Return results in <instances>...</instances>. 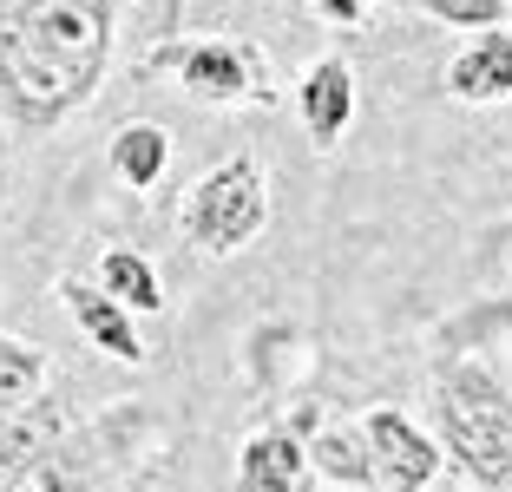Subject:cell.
<instances>
[{
  "mask_svg": "<svg viewBox=\"0 0 512 492\" xmlns=\"http://www.w3.org/2000/svg\"><path fill=\"white\" fill-rule=\"evenodd\" d=\"M178 79L191 99L204 105H250V99H270V66L256 46L237 40H197L191 53H178Z\"/></svg>",
  "mask_w": 512,
  "mask_h": 492,
  "instance_id": "cell-6",
  "label": "cell"
},
{
  "mask_svg": "<svg viewBox=\"0 0 512 492\" xmlns=\"http://www.w3.org/2000/svg\"><path fill=\"white\" fill-rule=\"evenodd\" d=\"M112 60V0H20L0 20V112L53 132L99 92Z\"/></svg>",
  "mask_w": 512,
  "mask_h": 492,
  "instance_id": "cell-1",
  "label": "cell"
},
{
  "mask_svg": "<svg viewBox=\"0 0 512 492\" xmlns=\"http://www.w3.org/2000/svg\"><path fill=\"white\" fill-rule=\"evenodd\" d=\"M434 27H453V33H480V27H499L512 14V0H414Z\"/></svg>",
  "mask_w": 512,
  "mask_h": 492,
  "instance_id": "cell-15",
  "label": "cell"
},
{
  "mask_svg": "<svg viewBox=\"0 0 512 492\" xmlns=\"http://www.w3.org/2000/svg\"><path fill=\"white\" fill-rule=\"evenodd\" d=\"M362 447H368V486L375 492H427L447 466L440 440L407 420L401 407H368L362 414Z\"/></svg>",
  "mask_w": 512,
  "mask_h": 492,
  "instance_id": "cell-5",
  "label": "cell"
},
{
  "mask_svg": "<svg viewBox=\"0 0 512 492\" xmlns=\"http://www.w3.org/2000/svg\"><path fill=\"white\" fill-rule=\"evenodd\" d=\"M46 381H53V361L33 342H20V335L0 328V414L7 407H27L33 394H46Z\"/></svg>",
  "mask_w": 512,
  "mask_h": 492,
  "instance_id": "cell-14",
  "label": "cell"
},
{
  "mask_svg": "<svg viewBox=\"0 0 512 492\" xmlns=\"http://www.w3.org/2000/svg\"><path fill=\"white\" fill-rule=\"evenodd\" d=\"M60 296H66V309H73V322H79V335H86L99 355H112V361H145V342H138V328H132V309L125 302H112L106 289H92V283H79V276H66L60 283Z\"/></svg>",
  "mask_w": 512,
  "mask_h": 492,
  "instance_id": "cell-10",
  "label": "cell"
},
{
  "mask_svg": "<svg viewBox=\"0 0 512 492\" xmlns=\"http://www.w3.org/2000/svg\"><path fill=\"white\" fill-rule=\"evenodd\" d=\"M309 440V466H316L322 486H348V492H362L368 486V447H362V427H316V433H302Z\"/></svg>",
  "mask_w": 512,
  "mask_h": 492,
  "instance_id": "cell-11",
  "label": "cell"
},
{
  "mask_svg": "<svg viewBox=\"0 0 512 492\" xmlns=\"http://www.w3.org/2000/svg\"><path fill=\"white\" fill-rule=\"evenodd\" d=\"M171 171V132L165 125H125L119 138H112V178H125L132 191H151V184Z\"/></svg>",
  "mask_w": 512,
  "mask_h": 492,
  "instance_id": "cell-12",
  "label": "cell"
},
{
  "mask_svg": "<svg viewBox=\"0 0 512 492\" xmlns=\"http://www.w3.org/2000/svg\"><path fill=\"white\" fill-rule=\"evenodd\" d=\"M296 112H302V132H309V145L316 151H335L348 138V125H355V112H362V86H355V66L342 60V53H322V60L302 66L296 79Z\"/></svg>",
  "mask_w": 512,
  "mask_h": 492,
  "instance_id": "cell-7",
  "label": "cell"
},
{
  "mask_svg": "<svg viewBox=\"0 0 512 492\" xmlns=\"http://www.w3.org/2000/svg\"><path fill=\"white\" fill-rule=\"evenodd\" d=\"M289 7L329 20V27H342V33H362L368 27V0H289Z\"/></svg>",
  "mask_w": 512,
  "mask_h": 492,
  "instance_id": "cell-16",
  "label": "cell"
},
{
  "mask_svg": "<svg viewBox=\"0 0 512 492\" xmlns=\"http://www.w3.org/2000/svg\"><path fill=\"white\" fill-rule=\"evenodd\" d=\"M309 440L296 427H256L237 447V492H316Z\"/></svg>",
  "mask_w": 512,
  "mask_h": 492,
  "instance_id": "cell-8",
  "label": "cell"
},
{
  "mask_svg": "<svg viewBox=\"0 0 512 492\" xmlns=\"http://www.w3.org/2000/svg\"><path fill=\"white\" fill-rule=\"evenodd\" d=\"M0 492H66V414L46 394L0 414Z\"/></svg>",
  "mask_w": 512,
  "mask_h": 492,
  "instance_id": "cell-4",
  "label": "cell"
},
{
  "mask_svg": "<svg viewBox=\"0 0 512 492\" xmlns=\"http://www.w3.org/2000/svg\"><path fill=\"white\" fill-rule=\"evenodd\" d=\"M263 224H270V178H263V164H256L250 151L211 164V171L191 184L184 210H178L184 243H197L204 256L250 250V243L263 237Z\"/></svg>",
  "mask_w": 512,
  "mask_h": 492,
  "instance_id": "cell-3",
  "label": "cell"
},
{
  "mask_svg": "<svg viewBox=\"0 0 512 492\" xmlns=\"http://www.w3.org/2000/svg\"><path fill=\"white\" fill-rule=\"evenodd\" d=\"M447 92L460 105H499L512 99V27H480L460 53L447 60Z\"/></svg>",
  "mask_w": 512,
  "mask_h": 492,
  "instance_id": "cell-9",
  "label": "cell"
},
{
  "mask_svg": "<svg viewBox=\"0 0 512 492\" xmlns=\"http://www.w3.org/2000/svg\"><path fill=\"white\" fill-rule=\"evenodd\" d=\"M99 289H106L112 302H125L132 315L165 309V283H158V269H151L138 250H106L99 256Z\"/></svg>",
  "mask_w": 512,
  "mask_h": 492,
  "instance_id": "cell-13",
  "label": "cell"
},
{
  "mask_svg": "<svg viewBox=\"0 0 512 492\" xmlns=\"http://www.w3.org/2000/svg\"><path fill=\"white\" fill-rule=\"evenodd\" d=\"M434 440L480 492H512V388L486 361L453 355L434 374Z\"/></svg>",
  "mask_w": 512,
  "mask_h": 492,
  "instance_id": "cell-2",
  "label": "cell"
}]
</instances>
